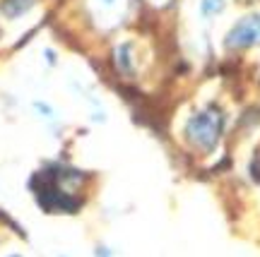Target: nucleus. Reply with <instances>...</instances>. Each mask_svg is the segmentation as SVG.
I'll return each instance as SVG.
<instances>
[{"mask_svg":"<svg viewBox=\"0 0 260 257\" xmlns=\"http://www.w3.org/2000/svg\"><path fill=\"white\" fill-rule=\"evenodd\" d=\"M31 188L37 193L39 204L46 211H75L80 207V200L60 190L58 185V171L56 168H46L31 178Z\"/></svg>","mask_w":260,"mask_h":257,"instance_id":"obj_1","label":"nucleus"},{"mask_svg":"<svg viewBox=\"0 0 260 257\" xmlns=\"http://www.w3.org/2000/svg\"><path fill=\"white\" fill-rule=\"evenodd\" d=\"M222 113H217L214 108L200 111L198 116L190 118L188 123V137L193 139L198 147L203 149H212L217 137H219V130H222Z\"/></svg>","mask_w":260,"mask_h":257,"instance_id":"obj_2","label":"nucleus"},{"mask_svg":"<svg viewBox=\"0 0 260 257\" xmlns=\"http://www.w3.org/2000/svg\"><path fill=\"white\" fill-rule=\"evenodd\" d=\"M253 44H260V15H251V17L236 22L226 36L229 48H246Z\"/></svg>","mask_w":260,"mask_h":257,"instance_id":"obj_3","label":"nucleus"},{"mask_svg":"<svg viewBox=\"0 0 260 257\" xmlns=\"http://www.w3.org/2000/svg\"><path fill=\"white\" fill-rule=\"evenodd\" d=\"M34 5V0H3V12L8 15V17H19L22 12H27L29 8Z\"/></svg>","mask_w":260,"mask_h":257,"instance_id":"obj_4","label":"nucleus"},{"mask_svg":"<svg viewBox=\"0 0 260 257\" xmlns=\"http://www.w3.org/2000/svg\"><path fill=\"white\" fill-rule=\"evenodd\" d=\"M224 5V0H203V15H214L219 12Z\"/></svg>","mask_w":260,"mask_h":257,"instance_id":"obj_5","label":"nucleus"},{"mask_svg":"<svg viewBox=\"0 0 260 257\" xmlns=\"http://www.w3.org/2000/svg\"><path fill=\"white\" fill-rule=\"evenodd\" d=\"M130 46H121L118 48V63H121V70H128L130 72V55H128Z\"/></svg>","mask_w":260,"mask_h":257,"instance_id":"obj_6","label":"nucleus"},{"mask_svg":"<svg viewBox=\"0 0 260 257\" xmlns=\"http://www.w3.org/2000/svg\"><path fill=\"white\" fill-rule=\"evenodd\" d=\"M10 257H19V255H10Z\"/></svg>","mask_w":260,"mask_h":257,"instance_id":"obj_7","label":"nucleus"},{"mask_svg":"<svg viewBox=\"0 0 260 257\" xmlns=\"http://www.w3.org/2000/svg\"><path fill=\"white\" fill-rule=\"evenodd\" d=\"M106 3H113V0H106Z\"/></svg>","mask_w":260,"mask_h":257,"instance_id":"obj_8","label":"nucleus"}]
</instances>
